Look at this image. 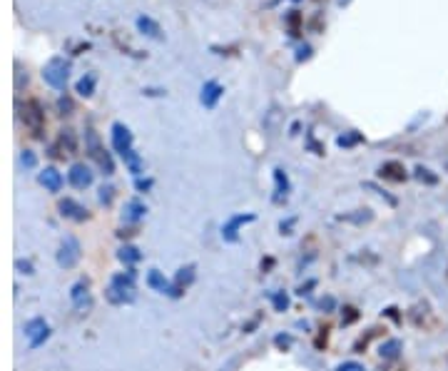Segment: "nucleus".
<instances>
[{"label":"nucleus","mask_w":448,"mask_h":371,"mask_svg":"<svg viewBox=\"0 0 448 371\" xmlns=\"http://www.w3.org/2000/svg\"><path fill=\"white\" fill-rule=\"evenodd\" d=\"M135 187H137V190H140V192H147V190H152V179H142V177H137V179H135Z\"/></svg>","instance_id":"36"},{"label":"nucleus","mask_w":448,"mask_h":371,"mask_svg":"<svg viewBox=\"0 0 448 371\" xmlns=\"http://www.w3.org/2000/svg\"><path fill=\"white\" fill-rule=\"evenodd\" d=\"M147 284L154 289V292L169 294V296H172V284L165 279V274L160 272V269H149V272H147Z\"/></svg>","instance_id":"18"},{"label":"nucleus","mask_w":448,"mask_h":371,"mask_svg":"<svg viewBox=\"0 0 448 371\" xmlns=\"http://www.w3.org/2000/svg\"><path fill=\"white\" fill-rule=\"evenodd\" d=\"M292 224H294V219H286V222H281L279 227H281V235H292L289 229H292Z\"/></svg>","instance_id":"39"},{"label":"nucleus","mask_w":448,"mask_h":371,"mask_svg":"<svg viewBox=\"0 0 448 371\" xmlns=\"http://www.w3.org/2000/svg\"><path fill=\"white\" fill-rule=\"evenodd\" d=\"M68 182L73 184L75 190H85V187L93 184V170L87 165H82V162H75L70 167V172H68Z\"/></svg>","instance_id":"8"},{"label":"nucleus","mask_w":448,"mask_h":371,"mask_svg":"<svg viewBox=\"0 0 448 371\" xmlns=\"http://www.w3.org/2000/svg\"><path fill=\"white\" fill-rule=\"evenodd\" d=\"M112 197H115V190H112L110 184H107V187L102 184V187H100V202H102V204H110Z\"/></svg>","instance_id":"31"},{"label":"nucleus","mask_w":448,"mask_h":371,"mask_svg":"<svg viewBox=\"0 0 448 371\" xmlns=\"http://www.w3.org/2000/svg\"><path fill=\"white\" fill-rule=\"evenodd\" d=\"M334 296H324V299H321V302H319V307H321V309H326V312H331V309H334Z\"/></svg>","instance_id":"38"},{"label":"nucleus","mask_w":448,"mask_h":371,"mask_svg":"<svg viewBox=\"0 0 448 371\" xmlns=\"http://www.w3.org/2000/svg\"><path fill=\"white\" fill-rule=\"evenodd\" d=\"M356 319H359V312H356L354 307H346V309H344V319H341V321H344V324H354Z\"/></svg>","instance_id":"32"},{"label":"nucleus","mask_w":448,"mask_h":371,"mask_svg":"<svg viewBox=\"0 0 448 371\" xmlns=\"http://www.w3.org/2000/svg\"><path fill=\"white\" fill-rule=\"evenodd\" d=\"M110 137H112V147H115V152L125 155L127 150H132V142H135V137H132L130 127H127L125 122H112Z\"/></svg>","instance_id":"5"},{"label":"nucleus","mask_w":448,"mask_h":371,"mask_svg":"<svg viewBox=\"0 0 448 371\" xmlns=\"http://www.w3.org/2000/svg\"><path fill=\"white\" fill-rule=\"evenodd\" d=\"M135 25H137V30H140L142 35H147V38H152V40H165V33H162L160 22H157V20H152L149 15H140V18L135 20Z\"/></svg>","instance_id":"14"},{"label":"nucleus","mask_w":448,"mask_h":371,"mask_svg":"<svg viewBox=\"0 0 448 371\" xmlns=\"http://www.w3.org/2000/svg\"><path fill=\"white\" fill-rule=\"evenodd\" d=\"M336 371H366L359 361H344V364H339V369Z\"/></svg>","instance_id":"33"},{"label":"nucleus","mask_w":448,"mask_h":371,"mask_svg":"<svg viewBox=\"0 0 448 371\" xmlns=\"http://www.w3.org/2000/svg\"><path fill=\"white\" fill-rule=\"evenodd\" d=\"M77 262H80V242L75 237H65L57 249V264L62 269H73Z\"/></svg>","instance_id":"3"},{"label":"nucleus","mask_w":448,"mask_h":371,"mask_svg":"<svg viewBox=\"0 0 448 371\" xmlns=\"http://www.w3.org/2000/svg\"><path fill=\"white\" fill-rule=\"evenodd\" d=\"M110 284H115V287H122V289H135V269L112 274Z\"/></svg>","instance_id":"25"},{"label":"nucleus","mask_w":448,"mask_h":371,"mask_svg":"<svg viewBox=\"0 0 448 371\" xmlns=\"http://www.w3.org/2000/svg\"><path fill=\"white\" fill-rule=\"evenodd\" d=\"M57 152H65V155H75L77 152V140H75L73 130H62L60 132V140H57V147L53 150V155Z\"/></svg>","instance_id":"19"},{"label":"nucleus","mask_w":448,"mask_h":371,"mask_svg":"<svg viewBox=\"0 0 448 371\" xmlns=\"http://www.w3.org/2000/svg\"><path fill=\"white\" fill-rule=\"evenodd\" d=\"M274 344H277L279 349H289V346H292V336H289V334H279V336L274 339Z\"/></svg>","instance_id":"34"},{"label":"nucleus","mask_w":448,"mask_h":371,"mask_svg":"<svg viewBox=\"0 0 448 371\" xmlns=\"http://www.w3.org/2000/svg\"><path fill=\"white\" fill-rule=\"evenodd\" d=\"M90 282L87 279H80V282H75L73 289H70V299H73V304L77 307V309H82L85 304H90Z\"/></svg>","instance_id":"16"},{"label":"nucleus","mask_w":448,"mask_h":371,"mask_svg":"<svg viewBox=\"0 0 448 371\" xmlns=\"http://www.w3.org/2000/svg\"><path fill=\"white\" fill-rule=\"evenodd\" d=\"M25 336L30 339V346L37 349V346H40L42 341H48V336H50V327H48V321L40 319V316L30 319V321L25 324Z\"/></svg>","instance_id":"6"},{"label":"nucleus","mask_w":448,"mask_h":371,"mask_svg":"<svg viewBox=\"0 0 448 371\" xmlns=\"http://www.w3.org/2000/svg\"><path fill=\"white\" fill-rule=\"evenodd\" d=\"M356 142H361V135H356V132H349V135H339V137H336V145H339V147H354Z\"/></svg>","instance_id":"28"},{"label":"nucleus","mask_w":448,"mask_h":371,"mask_svg":"<svg viewBox=\"0 0 448 371\" xmlns=\"http://www.w3.org/2000/svg\"><path fill=\"white\" fill-rule=\"evenodd\" d=\"M85 140H87V150H90V157H93L95 162H97V167L102 170V175H105V177L115 175V162H112L110 152L102 147V142H100V137H97V132H95L93 127H87V130H85Z\"/></svg>","instance_id":"2"},{"label":"nucleus","mask_w":448,"mask_h":371,"mask_svg":"<svg viewBox=\"0 0 448 371\" xmlns=\"http://www.w3.org/2000/svg\"><path fill=\"white\" fill-rule=\"evenodd\" d=\"M145 212H147L145 202H142V199H137V197H132V199H127V202H125V207H122V219H125V222H130V224H135V222H140V219L145 217Z\"/></svg>","instance_id":"13"},{"label":"nucleus","mask_w":448,"mask_h":371,"mask_svg":"<svg viewBox=\"0 0 448 371\" xmlns=\"http://www.w3.org/2000/svg\"><path fill=\"white\" fill-rule=\"evenodd\" d=\"M117 257H120V262H122V264L132 267V264H137V262L142 259V252H140L137 247H132V244H125V247H120Z\"/></svg>","instance_id":"23"},{"label":"nucleus","mask_w":448,"mask_h":371,"mask_svg":"<svg viewBox=\"0 0 448 371\" xmlns=\"http://www.w3.org/2000/svg\"><path fill=\"white\" fill-rule=\"evenodd\" d=\"M57 210H60V215L65 217V219H73V222H85V219H90V212H87L80 202H75L73 197L60 199Z\"/></svg>","instance_id":"7"},{"label":"nucleus","mask_w":448,"mask_h":371,"mask_svg":"<svg viewBox=\"0 0 448 371\" xmlns=\"http://www.w3.org/2000/svg\"><path fill=\"white\" fill-rule=\"evenodd\" d=\"M396 312H398V309H393V307H391V309H386V314H389L391 319H396V321H398V314H396Z\"/></svg>","instance_id":"40"},{"label":"nucleus","mask_w":448,"mask_h":371,"mask_svg":"<svg viewBox=\"0 0 448 371\" xmlns=\"http://www.w3.org/2000/svg\"><path fill=\"white\" fill-rule=\"evenodd\" d=\"M20 162L28 167V170H35L37 167V157L30 152V150H23V155H20Z\"/></svg>","instance_id":"29"},{"label":"nucleus","mask_w":448,"mask_h":371,"mask_svg":"<svg viewBox=\"0 0 448 371\" xmlns=\"http://www.w3.org/2000/svg\"><path fill=\"white\" fill-rule=\"evenodd\" d=\"M95 85H97V75H95V73H85L82 78L77 80L75 92H77L80 98H93V95H95Z\"/></svg>","instance_id":"20"},{"label":"nucleus","mask_w":448,"mask_h":371,"mask_svg":"<svg viewBox=\"0 0 448 371\" xmlns=\"http://www.w3.org/2000/svg\"><path fill=\"white\" fill-rule=\"evenodd\" d=\"M224 95V87L217 82V80H207L205 87H202V95H199V102L205 105L207 110H212V107H217V102H219V98Z\"/></svg>","instance_id":"9"},{"label":"nucleus","mask_w":448,"mask_h":371,"mask_svg":"<svg viewBox=\"0 0 448 371\" xmlns=\"http://www.w3.org/2000/svg\"><path fill=\"white\" fill-rule=\"evenodd\" d=\"M247 222H254V215H234L227 219V224L222 227V237L227 239V242H237L239 239V227L242 224H247Z\"/></svg>","instance_id":"10"},{"label":"nucleus","mask_w":448,"mask_h":371,"mask_svg":"<svg viewBox=\"0 0 448 371\" xmlns=\"http://www.w3.org/2000/svg\"><path fill=\"white\" fill-rule=\"evenodd\" d=\"M192 282H194V264H187V267H182V269L177 272V276H174L172 296H182V292H185Z\"/></svg>","instance_id":"15"},{"label":"nucleus","mask_w":448,"mask_h":371,"mask_svg":"<svg viewBox=\"0 0 448 371\" xmlns=\"http://www.w3.org/2000/svg\"><path fill=\"white\" fill-rule=\"evenodd\" d=\"M401 349H404V341H401V339H389V341H384V344L378 346V354H381L384 359H396V356L401 354Z\"/></svg>","instance_id":"24"},{"label":"nucleus","mask_w":448,"mask_h":371,"mask_svg":"<svg viewBox=\"0 0 448 371\" xmlns=\"http://www.w3.org/2000/svg\"><path fill=\"white\" fill-rule=\"evenodd\" d=\"M272 304H274V309H277V312H286V309H289V294H286V292L272 294Z\"/></svg>","instance_id":"27"},{"label":"nucleus","mask_w":448,"mask_h":371,"mask_svg":"<svg viewBox=\"0 0 448 371\" xmlns=\"http://www.w3.org/2000/svg\"><path fill=\"white\" fill-rule=\"evenodd\" d=\"M15 267H18L23 274H33V264L30 262H23V259H15Z\"/></svg>","instance_id":"37"},{"label":"nucleus","mask_w":448,"mask_h":371,"mask_svg":"<svg viewBox=\"0 0 448 371\" xmlns=\"http://www.w3.org/2000/svg\"><path fill=\"white\" fill-rule=\"evenodd\" d=\"M413 177H416L418 182H426V184H436V182H438V177H436V175H431V170H429V167H421V165H418V167L413 170Z\"/></svg>","instance_id":"26"},{"label":"nucleus","mask_w":448,"mask_h":371,"mask_svg":"<svg viewBox=\"0 0 448 371\" xmlns=\"http://www.w3.org/2000/svg\"><path fill=\"white\" fill-rule=\"evenodd\" d=\"M25 125L33 130L35 137H42V127H45V110L40 105V100H28L25 102Z\"/></svg>","instance_id":"4"},{"label":"nucleus","mask_w":448,"mask_h":371,"mask_svg":"<svg viewBox=\"0 0 448 371\" xmlns=\"http://www.w3.org/2000/svg\"><path fill=\"white\" fill-rule=\"evenodd\" d=\"M274 182H277V195H274V202H284V199L289 197L292 184H289V177H286V172H284L281 167H277V170H274Z\"/></svg>","instance_id":"21"},{"label":"nucleus","mask_w":448,"mask_h":371,"mask_svg":"<svg viewBox=\"0 0 448 371\" xmlns=\"http://www.w3.org/2000/svg\"><path fill=\"white\" fill-rule=\"evenodd\" d=\"M57 110H60V115H70V112H73V100L60 98L57 100Z\"/></svg>","instance_id":"30"},{"label":"nucleus","mask_w":448,"mask_h":371,"mask_svg":"<svg viewBox=\"0 0 448 371\" xmlns=\"http://www.w3.org/2000/svg\"><path fill=\"white\" fill-rule=\"evenodd\" d=\"M105 296H107L110 304H132V302H135V289H122V287L110 284V287L105 289Z\"/></svg>","instance_id":"17"},{"label":"nucleus","mask_w":448,"mask_h":371,"mask_svg":"<svg viewBox=\"0 0 448 371\" xmlns=\"http://www.w3.org/2000/svg\"><path fill=\"white\" fill-rule=\"evenodd\" d=\"M122 159H125V165H127V170H130L135 177H140L142 172H145V159L140 157V152H135V147L132 150H127L125 155H120Z\"/></svg>","instance_id":"22"},{"label":"nucleus","mask_w":448,"mask_h":371,"mask_svg":"<svg viewBox=\"0 0 448 371\" xmlns=\"http://www.w3.org/2000/svg\"><path fill=\"white\" fill-rule=\"evenodd\" d=\"M70 67H73L70 60H65L62 55H53V58L48 60V65L42 67V78H45V82L50 87L65 90V85L70 80Z\"/></svg>","instance_id":"1"},{"label":"nucleus","mask_w":448,"mask_h":371,"mask_svg":"<svg viewBox=\"0 0 448 371\" xmlns=\"http://www.w3.org/2000/svg\"><path fill=\"white\" fill-rule=\"evenodd\" d=\"M37 182H40L48 192H53V195L62 190V175L57 172L55 167H45V170L37 175Z\"/></svg>","instance_id":"12"},{"label":"nucleus","mask_w":448,"mask_h":371,"mask_svg":"<svg viewBox=\"0 0 448 371\" xmlns=\"http://www.w3.org/2000/svg\"><path fill=\"white\" fill-rule=\"evenodd\" d=\"M378 177L391 179V182H404L409 175H406V167H404L398 159H389V162H384V165L378 167Z\"/></svg>","instance_id":"11"},{"label":"nucleus","mask_w":448,"mask_h":371,"mask_svg":"<svg viewBox=\"0 0 448 371\" xmlns=\"http://www.w3.org/2000/svg\"><path fill=\"white\" fill-rule=\"evenodd\" d=\"M311 58V45H301L297 53V62H304V60Z\"/></svg>","instance_id":"35"}]
</instances>
